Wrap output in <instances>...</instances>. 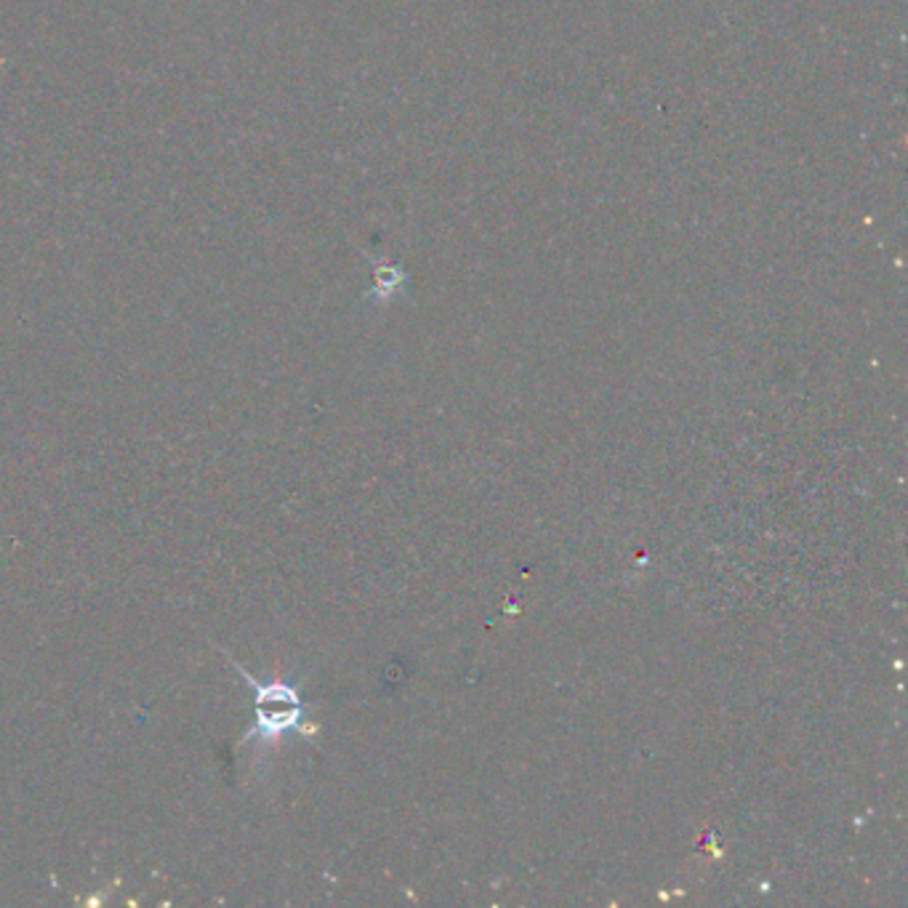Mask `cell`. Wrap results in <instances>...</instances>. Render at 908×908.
<instances>
[{
    "instance_id": "1",
    "label": "cell",
    "mask_w": 908,
    "mask_h": 908,
    "mask_svg": "<svg viewBox=\"0 0 908 908\" xmlns=\"http://www.w3.org/2000/svg\"><path fill=\"white\" fill-rule=\"evenodd\" d=\"M235 669L243 674V680L248 685L253 688V728L248 730V738H253L259 732V736L264 738H275V736H283V732L294 730L296 725L301 722V717H304V704H301L299 693H296V688L286 685V682H262L253 680V674H248L243 666L235 664Z\"/></svg>"
},
{
    "instance_id": "2",
    "label": "cell",
    "mask_w": 908,
    "mask_h": 908,
    "mask_svg": "<svg viewBox=\"0 0 908 908\" xmlns=\"http://www.w3.org/2000/svg\"><path fill=\"white\" fill-rule=\"evenodd\" d=\"M377 277H379L377 280L379 296H392L399 286H403V275H399V270H395V266H381Z\"/></svg>"
}]
</instances>
